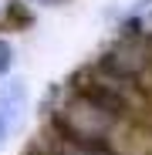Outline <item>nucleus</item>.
<instances>
[{"label":"nucleus","mask_w":152,"mask_h":155,"mask_svg":"<svg viewBox=\"0 0 152 155\" xmlns=\"http://www.w3.org/2000/svg\"><path fill=\"white\" fill-rule=\"evenodd\" d=\"M54 118H58V132L61 135H68L74 142L91 145V148L108 155V145H112L115 132L122 128V121L129 115L101 105V101L91 98L88 91H78V94H71L68 101H61V108H58Z\"/></svg>","instance_id":"1"},{"label":"nucleus","mask_w":152,"mask_h":155,"mask_svg":"<svg viewBox=\"0 0 152 155\" xmlns=\"http://www.w3.org/2000/svg\"><path fill=\"white\" fill-rule=\"evenodd\" d=\"M27 155H51L47 148H34V152H27Z\"/></svg>","instance_id":"4"},{"label":"nucleus","mask_w":152,"mask_h":155,"mask_svg":"<svg viewBox=\"0 0 152 155\" xmlns=\"http://www.w3.org/2000/svg\"><path fill=\"white\" fill-rule=\"evenodd\" d=\"M20 94H24V91H20L17 84H10L4 94H0V145H4L10 125H14V118H17V111H20Z\"/></svg>","instance_id":"2"},{"label":"nucleus","mask_w":152,"mask_h":155,"mask_svg":"<svg viewBox=\"0 0 152 155\" xmlns=\"http://www.w3.org/2000/svg\"><path fill=\"white\" fill-rule=\"evenodd\" d=\"M10 64H14V47H10L4 37H0V78L10 71Z\"/></svg>","instance_id":"3"}]
</instances>
